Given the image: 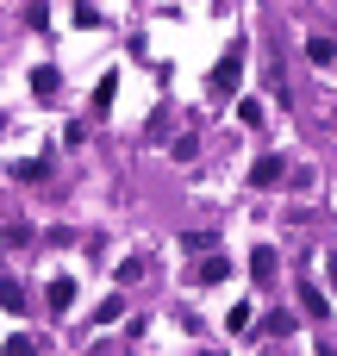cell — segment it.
Returning a JSON list of instances; mask_svg holds the SVG:
<instances>
[{"mask_svg":"<svg viewBox=\"0 0 337 356\" xmlns=\"http://www.w3.org/2000/svg\"><path fill=\"white\" fill-rule=\"evenodd\" d=\"M244 56H250V44H244V38H231V44H225V56L213 63V81H206V94H213V100H231V94L244 88Z\"/></svg>","mask_w":337,"mask_h":356,"instance_id":"cell-1","label":"cell"},{"mask_svg":"<svg viewBox=\"0 0 337 356\" xmlns=\"http://www.w3.org/2000/svg\"><path fill=\"white\" fill-rule=\"evenodd\" d=\"M281 175H288V156H263L250 169V188H281Z\"/></svg>","mask_w":337,"mask_h":356,"instance_id":"cell-2","label":"cell"},{"mask_svg":"<svg viewBox=\"0 0 337 356\" xmlns=\"http://www.w3.org/2000/svg\"><path fill=\"white\" fill-rule=\"evenodd\" d=\"M44 300H50V313H69V307H75V275H50Z\"/></svg>","mask_w":337,"mask_h":356,"instance_id":"cell-3","label":"cell"},{"mask_svg":"<svg viewBox=\"0 0 337 356\" xmlns=\"http://www.w3.org/2000/svg\"><path fill=\"white\" fill-rule=\"evenodd\" d=\"M56 88H63V75H56L50 63H38V69H31V94H38L44 106H50V100H56Z\"/></svg>","mask_w":337,"mask_h":356,"instance_id":"cell-4","label":"cell"},{"mask_svg":"<svg viewBox=\"0 0 337 356\" xmlns=\"http://www.w3.org/2000/svg\"><path fill=\"white\" fill-rule=\"evenodd\" d=\"M300 307H306V313H313V319H331V300H325V294H319V288H313V275H306V282H300Z\"/></svg>","mask_w":337,"mask_h":356,"instance_id":"cell-5","label":"cell"},{"mask_svg":"<svg viewBox=\"0 0 337 356\" xmlns=\"http://www.w3.org/2000/svg\"><path fill=\"white\" fill-rule=\"evenodd\" d=\"M275 269H281V257H275L269 244H256V257H250V275H256V282H269Z\"/></svg>","mask_w":337,"mask_h":356,"instance_id":"cell-6","label":"cell"},{"mask_svg":"<svg viewBox=\"0 0 337 356\" xmlns=\"http://www.w3.org/2000/svg\"><path fill=\"white\" fill-rule=\"evenodd\" d=\"M50 175V163L44 156H25V163H13V181H44Z\"/></svg>","mask_w":337,"mask_h":356,"instance_id":"cell-7","label":"cell"},{"mask_svg":"<svg viewBox=\"0 0 337 356\" xmlns=\"http://www.w3.org/2000/svg\"><path fill=\"white\" fill-rule=\"evenodd\" d=\"M225 275H231V257H219V250H213V257L200 263V275H194V282H225Z\"/></svg>","mask_w":337,"mask_h":356,"instance_id":"cell-8","label":"cell"},{"mask_svg":"<svg viewBox=\"0 0 337 356\" xmlns=\"http://www.w3.org/2000/svg\"><path fill=\"white\" fill-rule=\"evenodd\" d=\"M113 319H125V294H113V300L94 307V325H113Z\"/></svg>","mask_w":337,"mask_h":356,"instance_id":"cell-9","label":"cell"},{"mask_svg":"<svg viewBox=\"0 0 337 356\" xmlns=\"http://www.w3.org/2000/svg\"><path fill=\"white\" fill-rule=\"evenodd\" d=\"M263 332H269V338H288V332H294V313H281V307L263 313Z\"/></svg>","mask_w":337,"mask_h":356,"instance_id":"cell-10","label":"cell"},{"mask_svg":"<svg viewBox=\"0 0 337 356\" xmlns=\"http://www.w3.org/2000/svg\"><path fill=\"white\" fill-rule=\"evenodd\" d=\"M19 244H31V225H19V219L0 225V250H19Z\"/></svg>","mask_w":337,"mask_h":356,"instance_id":"cell-11","label":"cell"},{"mask_svg":"<svg viewBox=\"0 0 337 356\" xmlns=\"http://www.w3.org/2000/svg\"><path fill=\"white\" fill-rule=\"evenodd\" d=\"M113 100H119V81H113V75H106V81H100V88H94V113H113Z\"/></svg>","mask_w":337,"mask_h":356,"instance_id":"cell-12","label":"cell"},{"mask_svg":"<svg viewBox=\"0 0 337 356\" xmlns=\"http://www.w3.org/2000/svg\"><path fill=\"white\" fill-rule=\"evenodd\" d=\"M0 307H6V313H25V288H19V282H0Z\"/></svg>","mask_w":337,"mask_h":356,"instance_id":"cell-13","label":"cell"},{"mask_svg":"<svg viewBox=\"0 0 337 356\" xmlns=\"http://www.w3.org/2000/svg\"><path fill=\"white\" fill-rule=\"evenodd\" d=\"M306 56H313V63H331L337 44H331V38H306Z\"/></svg>","mask_w":337,"mask_h":356,"instance_id":"cell-14","label":"cell"},{"mask_svg":"<svg viewBox=\"0 0 337 356\" xmlns=\"http://www.w3.org/2000/svg\"><path fill=\"white\" fill-rule=\"evenodd\" d=\"M69 19H75V25H106V13H100V6H75Z\"/></svg>","mask_w":337,"mask_h":356,"instance_id":"cell-15","label":"cell"},{"mask_svg":"<svg viewBox=\"0 0 337 356\" xmlns=\"http://www.w3.org/2000/svg\"><path fill=\"white\" fill-rule=\"evenodd\" d=\"M238 119L244 125H263V100H238Z\"/></svg>","mask_w":337,"mask_h":356,"instance_id":"cell-16","label":"cell"},{"mask_svg":"<svg viewBox=\"0 0 337 356\" xmlns=\"http://www.w3.org/2000/svg\"><path fill=\"white\" fill-rule=\"evenodd\" d=\"M181 244H188V250H200V257H213V232H188Z\"/></svg>","mask_w":337,"mask_h":356,"instance_id":"cell-17","label":"cell"},{"mask_svg":"<svg viewBox=\"0 0 337 356\" xmlns=\"http://www.w3.org/2000/svg\"><path fill=\"white\" fill-rule=\"evenodd\" d=\"M225 325H231V332H250V307H244V300H238V307H231V313H225Z\"/></svg>","mask_w":337,"mask_h":356,"instance_id":"cell-18","label":"cell"},{"mask_svg":"<svg viewBox=\"0 0 337 356\" xmlns=\"http://www.w3.org/2000/svg\"><path fill=\"white\" fill-rule=\"evenodd\" d=\"M6 356H38V344L31 338H6Z\"/></svg>","mask_w":337,"mask_h":356,"instance_id":"cell-19","label":"cell"},{"mask_svg":"<svg viewBox=\"0 0 337 356\" xmlns=\"http://www.w3.org/2000/svg\"><path fill=\"white\" fill-rule=\"evenodd\" d=\"M200 356H225V350H200Z\"/></svg>","mask_w":337,"mask_h":356,"instance_id":"cell-20","label":"cell"},{"mask_svg":"<svg viewBox=\"0 0 337 356\" xmlns=\"http://www.w3.org/2000/svg\"><path fill=\"white\" fill-rule=\"evenodd\" d=\"M263 356H288V350H263Z\"/></svg>","mask_w":337,"mask_h":356,"instance_id":"cell-21","label":"cell"},{"mask_svg":"<svg viewBox=\"0 0 337 356\" xmlns=\"http://www.w3.org/2000/svg\"><path fill=\"white\" fill-rule=\"evenodd\" d=\"M0 131H6V119H0Z\"/></svg>","mask_w":337,"mask_h":356,"instance_id":"cell-22","label":"cell"}]
</instances>
